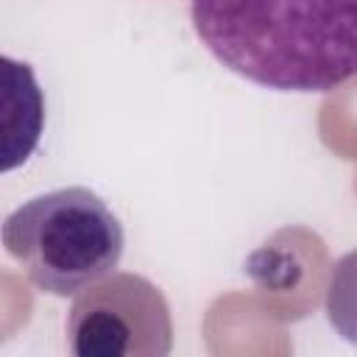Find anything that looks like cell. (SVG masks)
I'll use <instances>...</instances> for the list:
<instances>
[{
	"mask_svg": "<svg viewBox=\"0 0 357 357\" xmlns=\"http://www.w3.org/2000/svg\"><path fill=\"white\" fill-rule=\"evenodd\" d=\"M201 45L279 92H329L357 75V0H190Z\"/></svg>",
	"mask_w": 357,
	"mask_h": 357,
	"instance_id": "obj_1",
	"label": "cell"
},
{
	"mask_svg": "<svg viewBox=\"0 0 357 357\" xmlns=\"http://www.w3.org/2000/svg\"><path fill=\"white\" fill-rule=\"evenodd\" d=\"M3 245L42 293L78 296L117 268L123 226L98 192L61 187L8 212Z\"/></svg>",
	"mask_w": 357,
	"mask_h": 357,
	"instance_id": "obj_2",
	"label": "cell"
},
{
	"mask_svg": "<svg viewBox=\"0 0 357 357\" xmlns=\"http://www.w3.org/2000/svg\"><path fill=\"white\" fill-rule=\"evenodd\" d=\"M67 346L78 357H165L173 318L165 293L145 276L112 271L84 287L67 312Z\"/></svg>",
	"mask_w": 357,
	"mask_h": 357,
	"instance_id": "obj_3",
	"label": "cell"
},
{
	"mask_svg": "<svg viewBox=\"0 0 357 357\" xmlns=\"http://www.w3.org/2000/svg\"><path fill=\"white\" fill-rule=\"evenodd\" d=\"M45 126V95L31 64L3 56V173L25 165Z\"/></svg>",
	"mask_w": 357,
	"mask_h": 357,
	"instance_id": "obj_4",
	"label": "cell"
},
{
	"mask_svg": "<svg viewBox=\"0 0 357 357\" xmlns=\"http://www.w3.org/2000/svg\"><path fill=\"white\" fill-rule=\"evenodd\" d=\"M329 326L357 346V248L335 259L324 298Z\"/></svg>",
	"mask_w": 357,
	"mask_h": 357,
	"instance_id": "obj_5",
	"label": "cell"
}]
</instances>
